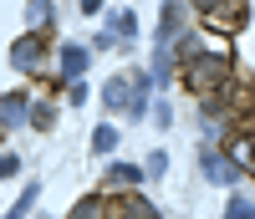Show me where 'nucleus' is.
Listing matches in <instances>:
<instances>
[{"label":"nucleus","mask_w":255,"mask_h":219,"mask_svg":"<svg viewBox=\"0 0 255 219\" xmlns=\"http://www.w3.org/2000/svg\"><path fill=\"white\" fill-rule=\"evenodd\" d=\"M230 72H235V67H230V51L220 46L215 56H189V67H184V82L189 87H194V92L199 97H215V92H225V87H230Z\"/></svg>","instance_id":"nucleus-1"},{"label":"nucleus","mask_w":255,"mask_h":219,"mask_svg":"<svg viewBox=\"0 0 255 219\" xmlns=\"http://www.w3.org/2000/svg\"><path fill=\"white\" fill-rule=\"evenodd\" d=\"M138 179H143V168H133V163H118V168L108 173V184H102V189H108V194H113V189H133Z\"/></svg>","instance_id":"nucleus-6"},{"label":"nucleus","mask_w":255,"mask_h":219,"mask_svg":"<svg viewBox=\"0 0 255 219\" xmlns=\"http://www.w3.org/2000/svg\"><path fill=\"white\" fill-rule=\"evenodd\" d=\"M230 158H235V168H250V173H255V138H235Z\"/></svg>","instance_id":"nucleus-10"},{"label":"nucleus","mask_w":255,"mask_h":219,"mask_svg":"<svg viewBox=\"0 0 255 219\" xmlns=\"http://www.w3.org/2000/svg\"><path fill=\"white\" fill-rule=\"evenodd\" d=\"M204 20L215 31H235L245 20V0H215V5H204Z\"/></svg>","instance_id":"nucleus-2"},{"label":"nucleus","mask_w":255,"mask_h":219,"mask_svg":"<svg viewBox=\"0 0 255 219\" xmlns=\"http://www.w3.org/2000/svg\"><path fill=\"white\" fill-rule=\"evenodd\" d=\"M31 20H51V5H46V0H31Z\"/></svg>","instance_id":"nucleus-17"},{"label":"nucleus","mask_w":255,"mask_h":219,"mask_svg":"<svg viewBox=\"0 0 255 219\" xmlns=\"http://www.w3.org/2000/svg\"><path fill=\"white\" fill-rule=\"evenodd\" d=\"M82 10H87V15H97V10H102V0H82Z\"/></svg>","instance_id":"nucleus-18"},{"label":"nucleus","mask_w":255,"mask_h":219,"mask_svg":"<svg viewBox=\"0 0 255 219\" xmlns=\"http://www.w3.org/2000/svg\"><path fill=\"white\" fill-rule=\"evenodd\" d=\"M153 122H158V127L174 122V107H168V97H158V102H153Z\"/></svg>","instance_id":"nucleus-14"},{"label":"nucleus","mask_w":255,"mask_h":219,"mask_svg":"<svg viewBox=\"0 0 255 219\" xmlns=\"http://www.w3.org/2000/svg\"><path fill=\"white\" fill-rule=\"evenodd\" d=\"M225 219H255V199H230V209H225Z\"/></svg>","instance_id":"nucleus-12"},{"label":"nucleus","mask_w":255,"mask_h":219,"mask_svg":"<svg viewBox=\"0 0 255 219\" xmlns=\"http://www.w3.org/2000/svg\"><path fill=\"white\" fill-rule=\"evenodd\" d=\"M72 219H102V204H97V199H87V204H77V209H72Z\"/></svg>","instance_id":"nucleus-15"},{"label":"nucleus","mask_w":255,"mask_h":219,"mask_svg":"<svg viewBox=\"0 0 255 219\" xmlns=\"http://www.w3.org/2000/svg\"><path fill=\"white\" fill-rule=\"evenodd\" d=\"M92 148H97V153H113V148H118V127H97V133H92Z\"/></svg>","instance_id":"nucleus-13"},{"label":"nucleus","mask_w":255,"mask_h":219,"mask_svg":"<svg viewBox=\"0 0 255 219\" xmlns=\"http://www.w3.org/2000/svg\"><path fill=\"white\" fill-rule=\"evenodd\" d=\"M36 199H41V194H36V184H31V189H26V194H20V199H15V204H10V209H5V219H26V214H31V204H36Z\"/></svg>","instance_id":"nucleus-11"},{"label":"nucleus","mask_w":255,"mask_h":219,"mask_svg":"<svg viewBox=\"0 0 255 219\" xmlns=\"http://www.w3.org/2000/svg\"><path fill=\"white\" fill-rule=\"evenodd\" d=\"M108 36H113V41H123V36L133 41V36H138V15H133V10H118V15L108 20Z\"/></svg>","instance_id":"nucleus-7"},{"label":"nucleus","mask_w":255,"mask_h":219,"mask_svg":"<svg viewBox=\"0 0 255 219\" xmlns=\"http://www.w3.org/2000/svg\"><path fill=\"white\" fill-rule=\"evenodd\" d=\"M87 61H92L87 46H67V51H61V77H72V82H77L82 72H87Z\"/></svg>","instance_id":"nucleus-5"},{"label":"nucleus","mask_w":255,"mask_h":219,"mask_svg":"<svg viewBox=\"0 0 255 219\" xmlns=\"http://www.w3.org/2000/svg\"><path fill=\"white\" fill-rule=\"evenodd\" d=\"M41 56H46V36H20L15 46H10V61L20 72H31V67H41Z\"/></svg>","instance_id":"nucleus-3"},{"label":"nucleus","mask_w":255,"mask_h":219,"mask_svg":"<svg viewBox=\"0 0 255 219\" xmlns=\"http://www.w3.org/2000/svg\"><path fill=\"white\" fill-rule=\"evenodd\" d=\"M118 219H158V209L148 204V199H123L118 204Z\"/></svg>","instance_id":"nucleus-9"},{"label":"nucleus","mask_w":255,"mask_h":219,"mask_svg":"<svg viewBox=\"0 0 255 219\" xmlns=\"http://www.w3.org/2000/svg\"><path fill=\"white\" fill-rule=\"evenodd\" d=\"M204 179H215V184H235L240 179V168L225 158V153H204Z\"/></svg>","instance_id":"nucleus-4"},{"label":"nucleus","mask_w":255,"mask_h":219,"mask_svg":"<svg viewBox=\"0 0 255 219\" xmlns=\"http://www.w3.org/2000/svg\"><path fill=\"white\" fill-rule=\"evenodd\" d=\"M10 173H20V158L15 153H0V179H10Z\"/></svg>","instance_id":"nucleus-16"},{"label":"nucleus","mask_w":255,"mask_h":219,"mask_svg":"<svg viewBox=\"0 0 255 219\" xmlns=\"http://www.w3.org/2000/svg\"><path fill=\"white\" fill-rule=\"evenodd\" d=\"M20 112H26V97H20V92H10L5 102H0V127H15V122H26Z\"/></svg>","instance_id":"nucleus-8"}]
</instances>
